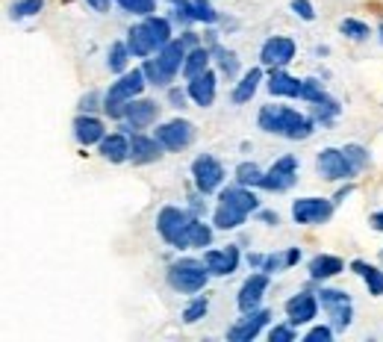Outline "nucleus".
Listing matches in <instances>:
<instances>
[{"instance_id":"1","label":"nucleus","mask_w":383,"mask_h":342,"mask_svg":"<svg viewBox=\"0 0 383 342\" xmlns=\"http://www.w3.org/2000/svg\"><path fill=\"white\" fill-rule=\"evenodd\" d=\"M157 231L171 248H209L212 227L197 221L180 207H162L157 216Z\"/></svg>"},{"instance_id":"2","label":"nucleus","mask_w":383,"mask_h":342,"mask_svg":"<svg viewBox=\"0 0 383 342\" xmlns=\"http://www.w3.org/2000/svg\"><path fill=\"white\" fill-rule=\"evenodd\" d=\"M260 130H265V133L272 136H283V139H310L312 136V118L301 116V112H295L289 106H262L260 109Z\"/></svg>"},{"instance_id":"3","label":"nucleus","mask_w":383,"mask_h":342,"mask_svg":"<svg viewBox=\"0 0 383 342\" xmlns=\"http://www.w3.org/2000/svg\"><path fill=\"white\" fill-rule=\"evenodd\" d=\"M260 209V201L254 192H248L242 183L239 186H230L219 195V207H215V216H212V224L219 231H233V227L245 224V219Z\"/></svg>"},{"instance_id":"4","label":"nucleus","mask_w":383,"mask_h":342,"mask_svg":"<svg viewBox=\"0 0 383 342\" xmlns=\"http://www.w3.org/2000/svg\"><path fill=\"white\" fill-rule=\"evenodd\" d=\"M147 86V77L142 68H133V71H124L115 83L109 86V92L104 94V109L109 112L112 118H121L124 116V106L130 101H136V97L145 92Z\"/></svg>"},{"instance_id":"5","label":"nucleus","mask_w":383,"mask_h":342,"mask_svg":"<svg viewBox=\"0 0 383 342\" xmlns=\"http://www.w3.org/2000/svg\"><path fill=\"white\" fill-rule=\"evenodd\" d=\"M209 281V269L201 259H192V257H183L177 263L169 266V286L180 295H195L201 292Z\"/></svg>"},{"instance_id":"6","label":"nucleus","mask_w":383,"mask_h":342,"mask_svg":"<svg viewBox=\"0 0 383 342\" xmlns=\"http://www.w3.org/2000/svg\"><path fill=\"white\" fill-rule=\"evenodd\" d=\"M319 304H322V310L327 313L333 331H345L348 324H351L354 310H351V298H348V292L322 286V292H319Z\"/></svg>"},{"instance_id":"7","label":"nucleus","mask_w":383,"mask_h":342,"mask_svg":"<svg viewBox=\"0 0 383 342\" xmlns=\"http://www.w3.org/2000/svg\"><path fill=\"white\" fill-rule=\"evenodd\" d=\"M295 181H298V157L286 154L262 174L260 189H265V192H286V189L295 186Z\"/></svg>"},{"instance_id":"8","label":"nucleus","mask_w":383,"mask_h":342,"mask_svg":"<svg viewBox=\"0 0 383 342\" xmlns=\"http://www.w3.org/2000/svg\"><path fill=\"white\" fill-rule=\"evenodd\" d=\"M315 166H319V174L324 177V181H348V177L357 174V169L351 166V159H348L345 151H339V148H324V151H319Z\"/></svg>"},{"instance_id":"9","label":"nucleus","mask_w":383,"mask_h":342,"mask_svg":"<svg viewBox=\"0 0 383 342\" xmlns=\"http://www.w3.org/2000/svg\"><path fill=\"white\" fill-rule=\"evenodd\" d=\"M192 177H195V186L201 189L204 195H209V192H215L221 186V181H224V166L215 157H209V154H201L195 162H192Z\"/></svg>"},{"instance_id":"10","label":"nucleus","mask_w":383,"mask_h":342,"mask_svg":"<svg viewBox=\"0 0 383 342\" xmlns=\"http://www.w3.org/2000/svg\"><path fill=\"white\" fill-rule=\"evenodd\" d=\"M157 139L162 142L165 151H183L195 142V124L186 118H174V121H165L157 130Z\"/></svg>"},{"instance_id":"11","label":"nucleus","mask_w":383,"mask_h":342,"mask_svg":"<svg viewBox=\"0 0 383 342\" xmlns=\"http://www.w3.org/2000/svg\"><path fill=\"white\" fill-rule=\"evenodd\" d=\"M330 216H333V201H324V198H298L292 204V219L298 224L315 227V224L330 221Z\"/></svg>"},{"instance_id":"12","label":"nucleus","mask_w":383,"mask_h":342,"mask_svg":"<svg viewBox=\"0 0 383 342\" xmlns=\"http://www.w3.org/2000/svg\"><path fill=\"white\" fill-rule=\"evenodd\" d=\"M295 42L289 36H272L265 39L262 51H260V62L265 65V68H283V65H289L295 59Z\"/></svg>"},{"instance_id":"13","label":"nucleus","mask_w":383,"mask_h":342,"mask_svg":"<svg viewBox=\"0 0 383 342\" xmlns=\"http://www.w3.org/2000/svg\"><path fill=\"white\" fill-rule=\"evenodd\" d=\"M269 278H272L269 271H257V274H251V278H248V281L242 283L239 298H236V304H239V310H242V313L260 310L262 295H265V289H269Z\"/></svg>"},{"instance_id":"14","label":"nucleus","mask_w":383,"mask_h":342,"mask_svg":"<svg viewBox=\"0 0 383 342\" xmlns=\"http://www.w3.org/2000/svg\"><path fill=\"white\" fill-rule=\"evenodd\" d=\"M204 263L209 269V274L215 278H224L239 269V248L236 245H224V248H209L204 251Z\"/></svg>"},{"instance_id":"15","label":"nucleus","mask_w":383,"mask_h":342,"mask_svg":"<svg viewBox=\"0 0 383 342\" xmlns=\"http://www.w3.org/2000/svg\"><path fill=\"white\" fill-rule=\"evenodd\" d=\"M157 116H159V106H157L154 101L136 97V101H130V104L124 106V116H121V118L127 121L124 130H145L147 124L157 121Z\"/></svg>"},{"instance_id":"16","label":"nucleus","mask_w":383,"mask_h":342,"mask_svg":"<svg viewBox=\"0 0 383 342\" xmlns=\"http://www.w3.org/2000/svg\"><path fill=\"white\" fill-rule=\"evenodd\" d=\"M319 313V295H310V292H298L286 301V316H289V324H310Z\"/></svg>"},{"instance_id":"17","label":"nucleus","mask_w":383,"mask_h":342,"mask_svg":"<svg viewBox=\"0 0 383 342\" xmlns=\"http://www.w3.org/2000/svg\"><path fill=\"white\" fill-rule=\"evenodd\" d=\"M269 319H272V313L262 310V307H260V310H251V313H245V319L239 324H233L227 336L233 342H251V339L260 336V331L265 328V324H269Z\"/></svg>"},{"instance_id":"18","label":"nucleus","mask_w":383,"mask_h":342,"mask_svg":"<svg viewBox=\"0 0 383 342\" xmlns=\"http://www.w3.org/2000/svg\"><path fill=\"white\" fill-rule=\"evenodd\" d=\"M162 142L159 139H147L142 133H136L130 139V159L136 162V166H147V162H157L162 157Z\"/></svg>"},{"instance_id":"19","label":"nucleus","mask_w":383,"mask_h":342,"mask_svg":"<svg viewBox=\"0 0 383 342\" xmlns=\"http://www.w3.org/2000/svg\"><path fill=\"white\" fill-rule=\"evenodd\" d=\"M157 62H159V68L174 80V74L183 71V62H186V44H183V39H171L165 44L157 54Z\"/></svg>"},{"instance_id":"20","label":"nucleus","mask_w":383,"mask_h":342,"mask_svg":"<svg viewBox=\"0 0 383 342\" xmlns=\"http://www.w3.org/2000/svg\"><path fill=\"white\" fill-rule=\"evenodd\" d=\"M127 47H130V54L133 56H151V54H159V47L151 36V30H147V24H136V27H130L127 32Z\"/></svg>"},{"instance_id":"21","label":"nucleus","mask_w":383,"mask_h":342,"mask_svg":"<svg viewBox=\"0 0 383 342\" xmlns=\"http://www.w3.org/2000/svg\"><path fill=\"white\" fill-rule=\"evenodd\" d=\"M189 97L197 104V106H212V101H215V74L207 68L204 74H197V77H192L189 80Z\"/></svg>"},{"instance_id":"22","label":"nucleus","mask_w":383,"mask_h":342,"mask_svg":"<svg viewBox=\"0 0 383 342\" xmlns=\"http://www.w3.org/2000/svg\"><path fill=\"white\" fill-rule=\"evenodd\" d=\"M74 136L80 145H101V139L107 136V130H104V121L101 118H95V116H80L74 121Z\"/></svg>"},{"instance_id":"23","label":"nucleus","mask_w":383,"mask_h":342,"mask_svg":"<svg viewBox=\"0 0 383 342\" xmlns=\"http://www.w3.org/2000/svg\"><path fill=\"white\" fill-rule=\"evenodd\" d=\"M301 89H304V80H298L280 68H272L269 74V92L277 94V97H301Z\"/></svg>"},{"instance_id":"24","label":"nucleus","mask_w":383,"mask_h":342,"mask_svg":"<svg viewBox=\"0 0 383 342\" xmlns=\"http://www.w3.org/2000/svg\"><path fill=\"white\" fill-rule=\"evenodd\" d=\"M345 271V263L333 254H319L310 259V278L312 281H327V278H336V274Z\"/></svg>"},{"instance_id":"25","label":"nucleus","mask_w":383,"mask_h":342,"mask_svg":"<svg viewBox=\"0 0 383 342\" xmlns=\"http://www.w3.org/2000/svg\"><path fill=\"white\" fill-rule=\"evenodd\" d=\"M101 157L107 162H124L130 159V139L124 133H109L101 139Z\"/></svg>"},{"instance_id":"26","label":"nucleus","mask_w":383,"mask_h":342,"mask_svg":"<svg viewBox=\"0 0 383 342\" xmlns=\"http://www.w3.org/2000/svg\"><path fill=\"white\" fill-rule=\"evenodd\" d=\"M260 83H262V68H251L236 83V89H233V104H248L257 94Z\"/></svg>"},{"instance_id":"27","label":"nucleus","mask_w":383,"mask_h":342,"mask_svg":"<svg viewBox=\"0 0 383 342\" xmlns=\"http://www.w3.org/2000/svg\"><path fill=\"white\" fill-rule=\"evenodd\" d=\"M351 269L363 278V283L369 286V295H383V271L377 266H369V263H363V259H354Z\"/></svg>"},{"instance_id":"28","label":"nucleus","mask_w":383,"mask_h":342,"mask_svg":"<svg viewBox=\"0 0 383 342\" xmlns=\"http://www.w3.org/2000/svg\"><path fill=\"white\" fill-rule=\"evenodd\" d=\"M209 56H212V51H207V47H192L186 54V62H183V77L192 80L197 74H204L209 68Z\"/></svg>"},{"instance_id":"29","label":"nucleus","mask_w":383,"mask_h":342,"mask_svg":"<svg viewBox=\"0 0 383 342\" xmlns=\"http://www.w3.org/2000/svg\"><path fill=\"white\" fill-rule=\"evenodd\" d=\"M130 56H133V54H130L127 42H112L109 51H107V68H109L112 74H124Z\"/></svg>"},{"instance_id":"30","label":"nucleus","mask_w":383,"mask_h":342,"mask_svg":"<svg viewBox=\"0 0 383 342\" xmlns=\"http://www.w3.org/2000/svg\"><path fill=\"white\" fill-rule=\"evenodd\" d=\"M212 56L219 59V68H221V74H227V80H233L239 74V59L233 51H227V47H221V44H212Z\"/></svg>"},{"instance_id":"31","label":"nucleus","mask_w":383,"mask_h":342,"mask_svg":"<svg viewBox=\"0 0 383 342\" xmlns=\"http://www.w3.org/2000/svg\"><path fill=\"white\" fill-rule=\"evenodd\" d=\"M44 9V0H15L9 6V15L15 21H24V18H32V15H39Z\"/></svg>"},{"instance_id":"32","label":"nucleus","mask_w":383,"mask_h":342,"mask_svg":"<svg viewBox=\"0 0 383 342\" xmlns=\"http://www.w3.org/2000/svg\"><path fill=\"white\" fill-rule=\"evenodd\" d=\"M262 174L265 171L257 166V162H239V166H236V183H242V186H260Z\"/></svg>"},{"instance_id":"33","label":"nucleus","mask_w":383,"mask_h":342,"mask_svg":"<svg viewBox=\"0 0 383 342\" xmlns=\"http://www.w3.org/2000/svg\"><path fill=\"white\" fill-rule=\"evenodd\" d=\"M339 30H342V36L354 39V42H365V39L372 36V30L365 27L363 21H357V18H345V21L339 24Z\"/></svg>"},{"instance_id":"34","label":"nucleus","mask_w":383,"mask_h":342,"mask_svg":"<svg viewBox=\"0 0 383 342\" xmlns=\"http://www.w3.org/2000/svg\"><path fill=\"white\" fill-rule=\"evenodd\" d=\"M115 4L130 15H142V18H147L157 9V0H115Z\"/></svg>"},{"instance_id":"35","label":"nucleus","mask_w":383,"mask_h":342,"mask_svg":"<svg viewBox=\"0 0 383 342\" xmlns=\"http://www.w3.org/2000/svg\"><path fill=\"white\" fill-rule=\"evenodd\" d=\"M207 310H209V301L207 298H201V295H197L189 307H186V310H183V322H186V324H195V322H201L204 316H207Z\"/></svg>"},{"instance_id":"36","label":"nucleus","mask_w":383,"mask_h":342,"mask_svg":"<svg viewBox=\"0 0 383 342\" xmlns=\"http://www.w3.org/2000/svg\"><path fill=\"white\" fill-rule=\"evenodd\" d=\"M192 15H195V21H201V24L219 21V12L209 6V0H192Z\"/></svg>"},{"instance_id":"37","label":"nucleus","mask_w":383,"mask_h":342,"mask_svg":"<svg viewBox=\"0 0 383 342\" xmlns=\"http://www.w3.org/2000/svg\"><path fill=\"white\" fill-rule=\"evenodd\" d=\"M342 151H345L348 159H351V166H354L357 171H363L365 166H369V151H365L363 145H345Z\"/></svg>"},{"instance_id":"38","label":"nucleus","mask_w":383,"mask_h":342,"mask_svg":"<svg viewBox=\"0 0 383 342\" xmlns=\"http://www.w3.org/2000/svg\"><path fill=\"white\" fill-rule=\"evenodd\" d=\"M272 342H295V324H277V328L269 331Z\"/></svg>"},{"instance_id":"39","label":"nucleus","mask_w":383,"mask_h":342,"mask_svg":"<svg viewBox=\"0 0 383 342\" xmlns=\"http://www.w3.org/2000/svg\"><path fill=\"white\" fill-rule=\"evenodd\" d=\"M322 94H324V89H322V83H319V80H304V89H301V97H304V101L315 104V101H319Z\"/></svg>"},{"instance_id":"40","label":"nucleus","mask_w":383,"mask_h":342,"mask_svg":"<svg viewBox=\"0 0 383 342\" xmlns=\"http://www.w3.org/2000/svg\"><path fill=\"white\" fill-rule=\"evenodd\" d=\"M292 12L301 21H315V9H312L310 0H292Z\"/></svg>"},{"instance_id":"41","label":"nucleus","mask_w":383,"mask_h":342,"mask_svg":"<svg viewBox=\"0 0 383 342\" xmlns=\"http://www.w3.org/2000/svg\"><path fill=\"white\" fill-rule=\"evenodd\" d=\"M169 4L174 6V12H177V18H180L183 24H189V21H195V15H192V0H169Z\"/></svg>"},{"instance_id":"42","label":"nucleus","mask_w":383,"mask_h":342,"mask_svg":"<svg viewBox=\"0 0 383 342\" xmlns=\"http://www.w3.org/2000/svg\"><path fill=\"white\" fill-rule=\"evenodd\" d=\"M330 339H333V328H327V324H319V328L304 334V342H330Z\"/></svg>"},{"instance_id":"43","label":"nucleus","mask_w":383,"mask_h":342,"mask_svg":"<svg viewBox=\"0 0 383 342\" xmlns=\"http://www.w3.org/2000/svg\"><path fill=\"white\" fill-rule=\"evenodd\" d=\"M169 101H171L177 109H183V106H186V94H183L180 89H169Z\"/></svg>"},{"instance_id":"44","label":"nucleus","mask_w":383,"mask_h":342,"mask_svg":"<svg viewBox=\"0 0 383 342\" xmlns=\"http://www.w3.org/2000/svg\"><path fill=\"white\" fill-rule=\"evenodd\" d=\"M86 4H89L92 9H97V12H107V9H109V4H112V0H86Z\"/></svg>"},{"instance_id":"45","label":"nucleus","mask_w":383,"mask_h":342,"mask_svg":"<svg viewBox=\"0 0 383 342\" xmlns=\"http://www.w3.org/2000/svg\"><path fill=\"white\" fill-rule=\"evenodd\" d=\"M260 219H262L265 224H277V221H280V216H277V213H269V209H262Z\"/></svg>"},{"instance_id":"46","label":"nucleus","mask_w":383,"mask_h":342,"mask_svg":"<svg viewBox=\"0 0 383 342\" xmlns=\"http://www.w3.org/2000/svg\"><path fill=\"white\" fill-rule=\"evenodd\" d=\"M183 44H186V47H195V44H197V36H195V32H183Z\"/></svg>"},{"instance_id":"47","label":"nucleus","mask_w":383,"mask_h":342,"mask_svg":"<svg viewBox=\"0 0 383 342\" xmlns=\"http://www.w3.org/2000/svg\"><path fill=\"white\" fill-rule=\"evenodd\" d=\"M372 227H375V231H383V209L372 216Z\"/></svg>"},{"instance_id":"48","label":"nucleus","mask_w":383,"mask_h":342,"mask_svg":"<svg viewBox=\"0 0 383 342\" xmlns=\"http://www.w3.org/2000/svg\"><path fill=\"white\" fill-rule=\"evenodd\" d=\"M92 104H95V94H89V97H83V109H95Z\"/></svg>"},{"instance_id":"49","label":"nucleus","mask_w":383,"mask_h":342,"mask_svg":"<svg viewBox=\"0 0 383 342\" xmlns=\"http://www.w3.org/2000/svg\"><path fill=\"white\" fill-rule=\"evenodd\" d=\"M380 42H383V24H380Z\"/></svg>"}]
</instances>
